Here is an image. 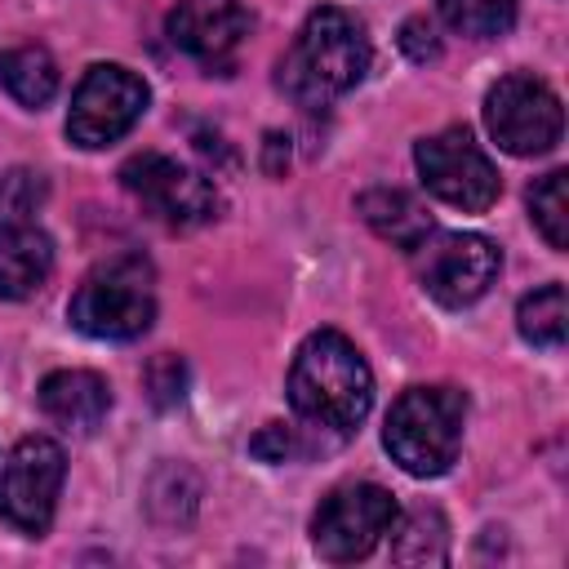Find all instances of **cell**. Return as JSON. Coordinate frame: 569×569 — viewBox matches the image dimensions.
<instances>
[{
  "instance_id": "obj_5",
  "label": "cell",
  "mask_w": 569,
  "mask_h": 569,
  "mask_svg": "<svg viewBox=\"0 0 569 569\" xmlns=\"http://www.w3.org/2000/svg\"><path fill=\"white\" fill-rule=\"evenodd\" d=\"M62 476H67L62 445L49 436H22L0 467V520L22 538H40L53 525Z\"/></svg>"
},
{
  "instance_id": "obj_14",
  "label": "cell",
  "mask_w": 569,
  "mask_h": 569,
  "mask_svg": "<svg viewBox=\"0 0 569 569\" xmlns=\"http://www.w3.org/2000/svg\"><path fill=\"white\" fill-rule=\"evenodd\" d=\"M53 271V240L31 222H0V298L18 302L44 289Z\"/></svg>"
},
{
  "instance_id": "obj_21",
  "label": "cell",
  "mask_w": 569,
  "mask_h": 569,
  "mask_svg": "<svg viewBox=\"0 0 569 569\" xmlns=\"http://www.w3.org/2000/svg\"><path fill=\"white\" fill-rule=\"evenodd\" d=\"M44 178L36 169H9L0 173V222H27V213L40 209L44 200Z\"/></svg>"
},
{
  "instance_id": "obj_10",
  "label": "cell",
  "mask_w": 569,
  "mask_h": 569,
  "mask_svg": "<svg viewBox=\"0 0 569 569\" xmlns=\"http://www.w3.org/2000/svg\"><path fill=\"white\" fill-rule=\"evenodd\" d=\"M120 182L129 196H138V204L173 227V231H187V227H200L218 213V191L204 173L178 164L173 156H160V151H138L120 164Z\"/></svg>"
},
{
  "instance_id": "obj_17",
  "label": "cell",
  "mask_w": 569,
  "mask_h": 569,
  "mask_svg": "<svg viewBox=\"0 0 569 569\" xmlns=\"http://www.w3.org/2000/svg\"><path fill=\"white\" fill-rule=\"evenodd\" d=\"M400 520V516H396ZM391 556L400 565H445L449 560V525L436 507L409 511L400 525H391Z\"/></svg>"
},
{
  "instance_id": "obj_22",
  "label": "cell",
  "mask_w": 569,
  "mask_h": 569,
  "mask_svg": "<svg viewBox=\"0 0 569 569\" xmlns=\"http://www.w3.org/2000/svg\"><path fill=\"white\" fill-rule=\"evenodd\" d=\"M142 382H147V391H151V405H156V409H169V405H178V400L187 396V365L164 351V356H156V360L147 365Z\"/></svg>"
},
{
  "instance_id": "obj_13",
  "label": "cell",
  "mask_w": 569,
  "mask_h": 569,
  "mask_svg": "<svg viewBox=\"0 0 569 569\" xmlns=\"http://www.w3.org/2000/svg\"><path fill=\"white\" fill-rule=\"evenodd\" d=\"M36 396H40V409H44L49 422H58L67 431H80V436L98 431L107 409H111V387L93 369H58L40 382Z\"/></svg>"
},
{
  "instance_id": "obj_25",
  "label": "cell",
  "mask_w": 569,
  "mask_h": 569,
  "mask_svg": "<svg viewBox=\"0 0 569 569\" xmlns=\"http://www.w3.org/2000/svg\"><path fill=\"white\" fill-rule=\"evenodd\" d=\"M280 147H289V138L284 133H267V173L271 178H280L284 164H289V160H280Z\"/></svg>"
},
{
  "instance_id": "obj_6",
  "label": "cell",
  "mask_w": 569,
  "mask_h": 569,
  "mask_svg": "<svg viewBox=\"0 0 569 569\" xmlns=\"http://www.w3.org/2000/svg\"><path fill=\"white\" fill-rule=\"evenodd\" d=\"M147 102H151V93H147L142 76H133L120 62H98V67L84 71V80L71 93L67 138L84 151L111 147L142 120Z\"/></svg>"
},
{
  "instance_id": "obj_19",
  "label": "cell",
  "mask_w": 569,
  "mask_h": 569,
  "mask_svg": "<svg viewBox=\"0 0 569 569\" xmlns=\"http://www.w3.org/2000/svg\"><path fill=\"white\" fill-rule=\"evenodd\" d=\"M529 218L551 249H569V173L551 169L529 187Z\"/></svg>"
},
{
  "instance_id": "obj_7",
  "label": "cell",
  "mask_w": 569,
  "mask_h": 569,
  "mask_svg": "<svg viewBox=\"0 0 569 569\" xmlns=\"http://www.w3.org/2000/svg\"><path fill=\"white\" fill-rule=\"evenodd\" d=\"M396 516H400V507L382 485H373V480L338 485L333 493L320 498V507L311 516V547L333 565L360 560L378 547L382 533H391Z\"/></svg>"
},
{
  "instance_id": "obj_20",
  "label": "cell",
  "mask_w": 569,
  "mask_h": 569,
  "mask_svg": "<svg viewBox=\"0 0 569 569\" xmlns=\"http://www.w3.org/2000/svg\"><path fill=\"white\" fill-rule=\"evenodd\" d=\"M440 18L471 36V40H498L516 27V0H436Z\"/></svg>"
},
{
  "instance_id": "obj_11",
  "label": "cell",
  "mask_w": 569,
  "mask_h": 569,
  "mask_svg": "<svg viewBox=\"0 0 569 569\" xmlns=\"http://www.w3.org/2000/svg\"><path fill=\"white\" fill-rule=\"evenodd\" d=\"M413 267L422 289L440 307H471L493 284L502 253L489 236H476V231H431L413 249Z\"/></svg>"
},
{
  "instance_id": "obj_16",
  "label": "cell",
  "mask_w": 569,
  "mask_h": 569,
  "mask_svg": "<svg viewBox=\"0 0 569 569\" xmlns=\"http://www.w3.org/2000/svg\"><path fill=\"white\" fill-rule=\"evenodd\" d=\"M0 89H4L18 107L40 111V107L58 93V62H53L40 44L4 49V53H0Z\"/></svg>"
},
{
  "instance_id": "obj_2",
  "label": "cell",
  "mask_w": 569,
  "mask_h": 569,
  "mask_svg": "<svg viewBox=\"0 0 569 569\" xmlns=\"http://www.w3.org/2000/svg\"><path fill=\"white\" fill-rule=\"evenodd\" d=\"M289 405L302 422L347 436L373 405V373L338 329H320L289 365Z\"/></svg>"
},
{
  "instance_id": "obj_4",
  "label": "cell",
  "mask_w": 569,
  "mask_h": 569,
  "mask_svg": "<svg viewBox=\"0 0 569 569\" xmlns=\"http://www.w3.org/2000/svg\"><path fill=\"white\" fill-rule=\"evenodd\" d=\"M467 396L458 387H409L387 413L382 445L409 476H440L458 458Z\"/></svg>"
},
{
  "instance_id": "obj_12",
  "label": "cell",
  "mask_w": 569,
  "mask_h": 569,
  "mask_svg": "<svg viewBox=\"0 0 569 569\" xmlns=\"http://www.w3.org/2000/svg\"><path fill=\"white\" fill-rule=\"evenodd\" d=\"M164 36L204 71H227L249 36V13L240 0H178L164 18Z\"/></svg>"
},
{
  "instance_id": "obj_9",
  "label": "cell",
  "mask_w": 569,
  "mask_h": 569,
  "mask_svg": "<svg viewBox=\"0 0 569 569\" xmlns=\"http://www.w3.org/2000/svg\"><path fill=\"white\" fill-rule=\"evenodd\" d=\"M413 164L422 173V187L462 213H485L502 191L493 160L476 147V138L462 124L422 138L413 147Z\"/></svg>"
},
{
  "instance_id": "obj_23",
  "label": "cell",
  "mask_w": 569,
  "mask_h": 569,
  "mask_svg": "<svg viewBox=\"0 0 569 569\" xmlns=\"http://www.w3.org/2000/svg\"><path fill=\"white\" fill-rule=\"evenodd\" d=\"M400 49L409 53V62H431L440 58V40H436V27L427 18H409L400 27Z\"/></svg>"
},
{
  "instance_id": "obj_24",
  "label": "cell",
  "mask_w": 569,
  "mask_h": 569,
  "mask_svg": "<svg viewBox=\"0 0 569 569\" xmlns=\"http://www.w3.org/2000/svg\"><path fill=\"white\" fill-rule=\"evenodd\" d=\"M249 449H253L262 462H284V458L293 453V436H289L280 422H267V427L249 440Z\"/></svg>"
},
{
  "instance_id": "obj_8",
  "label": "cell",
  "mask_w": 569,
  "mask_h": 569,
  "mask_svg": "<svg viewBox=\"0 0 569 569\" xmlns=\"http://www.w3.org/2000/svg\"><path fill=\"white\" fill-rule=\"evenodd\" d=\"M485 129L511 156H547L560 142L565 111L547 80L516 71L485 93Z\"/></svg>"
},
{
  "instance_id": "obj_1",
  "label": "cell",
  "mask_w": 569,
  "mask_h": 569,
  "mask_svg": "<svg viewBox=\"0 0 569 569\" xmlns=\"http://www.w3.org/2000/svg\"><path fill=\"white\" fill-rule=\"evenodd\" d=\"M369 58H373V49H369L365 22L338 4H320L307 13L302 31L293 36L289 53L280 58L276 84L302 111H320L365 80Z\"/></svg>"
},
{
  "instance_id": "obj_18",
  "label": "cell",
  "mask_w": 569,
  "mask_h": 569,
  "mask_svg": "<svg viewBox=\"0 0 569 569\" xmlns=\"http://www.w3.org/2000/svg\"><path fill=\"white\" fill-rule=\"evenodd\" d=\"M565 325H569L565 284H542V289L525 293L520 307H516V329L533 347H560L565 342Z\"/></svg>"
},
{
  "instance_id": "obj_3",
  "label": "cell",
  "mask_w": 569,
  "mask_h": 569,
  "mask_svg": "<svg viewBox=\"0 0 569 569\" xmlns=\"http://www.w3.org/2000/svg\"><path fill=\"white\" fill-rule=\"evenodd\" d=\"M67 320L84 338L102 342H129L142 338L156 320V271L142 253H116L98 262L80 289L71 293Z\"/></svg>"
},
{
  "instance_id": "obj_15",
  "label": "cell",
  "mask_w": 569,
  "mask_h": 569,
  "mask_svg": "<svg viewBox=\"0 0 569 569\" xmlns=\"http://www.w3.org/2000/svg\"><path fill=\"white\" fill-rule=\"evenodd\" d=\"M356 209H360V218H365L382 240H391L396 249H409V253L436 231L431 213H427L409 191H400V187H373V191H365V196L356 200Z\"/></svg>"
}]
</instances>
